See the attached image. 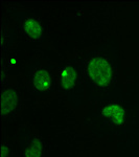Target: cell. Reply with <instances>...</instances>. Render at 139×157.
Here are the masks:
<instances>
[{
  "label": "cell",
  "instance_id": "cell-2",
  "mask_svg": "<svg viewBox=\"0 0 139 157\" xmlns=\"http://www.w3.org/2000/svg\"><path fill=\"white\" fill-rule=\"evenodd\" d=\"M94 103V107L88 112L85 120L91 132L103 137L129 130L130 112L122 94Z\"/></svg>",
  "mask_w": 139,
  "mask_h": 157
},
{
  "label": "cell",
  "instance_id": "cell-7",
  "mask_svg": "<svg viewBox=\"0 0 139 157\" xmlns=\"http://www.w3.org/2000/svg\"><path fill=\"white\" fill-rule=\"evenodd\" d=\"M45 143L37 135L28 134L23 141L22 157H44Z\"/></svg>",
  "mask_w": 139,
  "mask_h": 157
},
{
  "label": "cell",
  "instance_id": "cell-8",
  "mask_svg": "<svg viewBox=\"0 0 139 157\" xmlns=\"http://www.w3.org/2000/svg\"><path fill=\"white\" fill-rule=\"evenodd\" d=\"M12 150L11 147H9V143H6V140L3 141V145H2V157H12Z\"/></svg>",
  "mask_w": 139,
  "mask_h": 157
},
{
  "label": "cell",
  "instance_id": "cell-1",
  "mask_svg": "<svg viewBox=\"0 0 139 157\" xmlns=\"http://www.w3.org/2000/svg\"><path fill=\"white\" fill-rule=\"evenodd\" d=\"M80 68L89 101L98 102L122 94L114 47L103 46L90 52L81 61Z\"/></svg>",
  "mask_w": 139,
  "mask_h": 157
},
{
  "label": "cell",
  "instance_id": "cell-3",
  "mask_svg": "<svg viewBox=\"0 0 139 157\" xmlns=\"http://www.w3.org/2000/svg\"><path fill=\"white\" fill-rule=\"evenodd\" d=\"M58 88L73 107L77 108L84 102V80L80 65L63 63L57 69Z\"/></svg>",
  "mask_w": 139,
  "mask_h": 157
},
{
  "label": "cell",
  "instance_id": "cell-5",
  "mask_svg": "<svg viewBox=\"0 0 139 157\" xmlns=\"http://www.w3.org/2000/svg\"><path fill=\"white\" fill-rule=\"evenodd\" d=\"M17 20H18L20 30L27 40L32 42L42 41L44 29H43L41 22L37 18L21 13L17 15Z\"/></svg>",
  "mask_w": 139,
  "mask_h": 157
},
{
  "label": "cell",
  "instance_id": "cell-4",
  "mask_svg": "<svg viewBox=\"0 0 139 157\" xmlns=\"http://www.w3.org/2000/svg\"><path fill=\"white\" fill-rule=\"evenodd\" d=\"M27 78L30 88L38 95H47L54 90V75L48 68L40 63L30 66Z\"/></svg>",
  "mask_w": 139,
  "mask_h": 157
},
{
  "label": "cell",
  "instance_id": "cell-6",
  "mask_svg": "<svg viewBox=\"0 0 139 157\" xmlns=\"http://www.w3.org/2000/svg\"><path fill=\"white\" fill-rule=\"evenodd\" d=\"M20 108V97L18 91L12 86H6L2 90L1 114L3 120L13 117Z\"/></svg>",
  "mask_w": 139,
  "mask_h": 157
}]
</instances>
